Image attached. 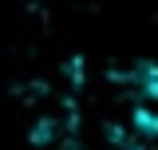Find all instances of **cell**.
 I'll list each match as a JSON object with an SVG mask.
<instances>
[{"instance_id":"obj_1","label":"cell","mask_w":158,"mask_h":150,"mask_svg":"<svg viewBox=\"0 0 158 150\" xmlns=\"http://www.w3.org/2000/svg\"><path fill=\"white\" fill-rule=\"evenodd\" d=\"M111 79H118V83H131L142 99H158V63L154 59H135L127 71H115Z\"/></svg>"},{"instance_id":"obj_2","label":"cell","mask_w":158,"mask_h":150,"mask_svg":"<svg viewBox=\"0 0 158 150\" xmlns=\"http://www.w3.org/2000/svg\"><path fill=\"white\" fill-rule=\"evenodd\" d=\"M135 131L138 138H158V115L146 107H135Z\"/></svg>"},{"instance_id":"obj_3","label":"cell","mask_w":158,"mask_h":150,"mask_svg":"<svg viewBox=\"0 0 158 150\" xmlns=\"http://www.w3.org/2000/svg\"><path fill=\"white\" fill-rule=\"evenodd\" d=\"M52 138H56V119H40L32 127V146H48Z\"/></svg>"}]
</instances>
